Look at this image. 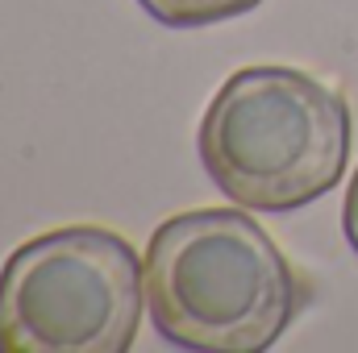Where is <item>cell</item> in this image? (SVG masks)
I'll list each match as a JSON object with an SVG mask.
<instances>
[{"label":"cell","mask_w":358,"mask_h":353,"mask_svg":"<svg viewBox=\"0 0 358 353\" xmlns=\"http://www.w3.org/2000/svg\"><path fill=\"white\" fill-rule=\"evenodd\" d=\"M138 4L159 25H171V29H204V25H217V21H229V17L250 13L263 0H138Z\"/></svg>","instance_id":"cell-4"},{"label":"cell","mask_w":358,"mask_h":353,"mask_svg":"<svg viewBox=\"0 0 358 353\" xmlns=\"http://www.w3.org/2000/svg\"><path fill=\"white\" fill-rule=\"evenodd\" d=\"M342 233H346L350 250L358 254V167H355L350 187H346V204H342Z\"/></svg>","instance_id":"cell-5"},{"label":"cell","mask_w":358,"mask_h":353,"mask_svg":"<svg viewBox=\"0 0 358 353\" xmlns=\"http://www.w3.org/2000/svg\"><path fill=\"white\" fill-rule=\"evenodd\" d=\"M350 104L300 67H242L204 108L196 146L217 191L250 212L329 195L350 158Z\"/></svg>","instance_id":"cell-2"},{"label":"cell","mask_w":358,"mask_h":353,"mask_svg":"<svg viewBox=\"0 0 358 353\" xmlns=\"http://www.w3.org/2000/svg\"><path fill=\"white\" fill-rule=\"evenodd\" d=\"M142 270L150 324L176 350L263 353L304 303L300 274L242 204L167 216Z\"/></svg>","instance_id":"cell-1"},{"label":"cell","mask_w":358,"mask_h":353,"mask_svg":"<svg viewBox=\"0 0 358 353\" xmlns=\"http://www.w3.org/2000/svg\"><path fill=\"white\" fill-rule=\"evenodd\" d=\"M142 312V258L100 225L42 233L0 266V353H125Z\"/></svg>","instance_id":"cell-3"}]
</instances>
